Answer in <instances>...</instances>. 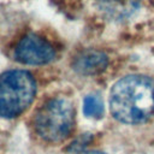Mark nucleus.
<instances>
[{"label": "nucleus", "mask_w": 154, "mask_h": 154, "mask_svg": "<svg viewBox=\"0 0 154 154\" xmlns=\"http://www.w3.org/2000/svg\"><path fill=\"white\" fill-rule=\"evenodd\" d=\"M107 64H108V59L103 52L95 49H87L78 53L72 61V67L79 75L91 76L103 71Z\"/></svg>", "instance_id": "nucleus-5"}, {"label": "nucleus", "mask_w": 154, "mask_h": 154, "mask_svg": "<svg viewBox=\"0 0 154 154\" xmlns=\"http://www.w3.org/2000/svg\"><path fill=\"white\" fill-rule=\"evenodd\" d=\"M36 82L25 70H10L0 75V117L14 118L32 102Z\"/></svg>", "instance_id": "nucleus-2"}, {"label": "nucleus", "mask_w": 154, "mask_h": 154, "mask_svg": "<svg viewBox=\"0 0 154 154\" xmlns=\"http://www.w3.org/2000/svg\"><path fill=\"white\" fill-rule=\"evenodd\" d=\"M55 57V51L46 40L30 34L24 36L14 49L17 61L26 65H43L51 63Z\"/></svg>", "instance_id": "nucleus-4"}, {"label": "nucleus", "mask_w": 154, "mask_h": 154, "mask_svg": "<svg viewBox=\"0 0 154 154\" xmlns=\"http://www.w3.org/2000/svg\"><path fill=\"white\" fill-rule=\"evenodd\" d=\"M83 112L89 118H100L103 114V103L96 95H88L83 101Z\"/></svg>", "instance_id": "nucleus-6"}, {"label": "nucleus", "mask_w": 154, "mask_h": 154, "mask_svg": "<svg viewBox=\"0 0 154 154\" xmlns=\"http://www.w3.org/2000/svg\"><path fill=\"white\" fill-rule=\"evenodd\" d=\"M109 111L120 123L137 125L154 116V79L129 75L118 79L109 91Z\"/></svg>", "instance_id": "nucleus-1"}, {"label": "nucleus", "mask_w": 154, "mask_h": 154, "mask_svg": "<svg viewBox=\"0 0 154 154\" xmlns=\"http://www.w3.org/2000/svg\"><path fill=\"white\" fill-rule=\"evenodd\" d=\"M75 111L70 100L54 97L46 102L35 116V130L47 142L64 141L72 131Z\"/></svg>", "instance_id": "nucleus-3"}, {"label": "nucleus", "mask_w": 154, "mask_h": 154, "mask_svg": "<svg viewBox=\"0 0 154 154\" xmlns=\"http://www.w3.org/2000/svg\"><path fill=\"white\" fill-rule=\"evenodd\" d=\"M77 154H105V153L99 152V150H85V152H81V153H77Z\"/></svg>", "instance_id": "nucleus-7"}]
</instances>
